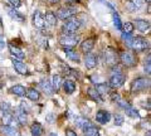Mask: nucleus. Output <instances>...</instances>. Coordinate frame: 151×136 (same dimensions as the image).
<instances>
[{"instance_id":"a18cd8bd","label":"nucleus","mask_w":151,"mask_h":136,"mask_svg":"<svg viewBox=\"0 0 151 136\" xmlns=\"http://www.w3.org/2000/svg\"><path fill=\"white\" fill-rule=\"evenodd\" d=\"M144 1H146L147 4H150V1H151V0H144Z\"/></svg>"},{"instance_id":"4468645a","label":"nucleus","mask_w":151,"mask_h":136,"mask_svg":"<svg viewBox=\"0 0 151 136\" xmlns=\"http://www.w3.org/2000/svg\"><path fill=\"white\" fill-rule=\"evenodd\" d=\"M94 38H87V39H84L82 42V44H81V52L84 53V54H87V53H91V50L93 49V47H94Z\"/></svg>"},{"instance_id":"c9c22d12","label":"nucleus","mask_w":151,"mask_h":136,"mask_svg":"<svg viewBox=\"0 0 151 136\" xmlns=\"http://www.w3.org/2000/svg\"><path fill=\"white\" fill-rule=\"evenodd\" d=\"M116 104H117V105H119V106L121 107V109H124V110H126V109H127V107H129V106H130V105H129V102H127V101H125V100H122V98H121V97H119V98H117Z\"/></svg>"},{"instance_id":"2eb2a0df","label":"nucleus","mask_w":151,"mask_h":136,"mask_svg":"<svg viewBox=\"0 0 151 136\" xmlns=\"http://www.w3.org/2000/svg\"><path fill=\"white\" fill-rule=\"evenodd\" d=\"M60 86L63 87V91L67 93V95H72V93L76 91V82L72 81V79H64V81H62V84Z\"/></svg>"},{"instance_id":"f8f14e48","label":"nucleus","mask_w":151,"mask_h":136,"mask_svg":"<svg viewBox=\"0 0 151 136\" xmlns=\"http://www.w3.org/2000/svg\"><path fill=\"white\" fill-rule=\"evenodd\" d=\"M110 120H111V114L108 111H106V110H98L97 111V114H96V121H97L98 124L105 125Z\"/></svg>"},{"instance_id":"20e7f679","label":"nucleus","mask_w":151,"mask_h":136,"mask_svg":"<svg viewBox=\"0 0 151 136\" xmlns=\"http://www.w3.org/2000/svg\"><path fill=\"white\" fill-rule=\"evenodd\" d=\"M79 27H81V22L72 17L65 20L64 25H63V32L65 34H73V33H76L79 29Z\"/></svg>"},{"instance_id":"4be33fe9","label":"nucleus","mask_w":151,"mask_h":136,"mask_svg":"<svg viewBox=\"0 0 151 136\" xmlns=\"http://www.w3.org/2000/svg\"><path fill=\"white\" fill-rule=\"evenodd\" d=\"M25 96L29 98L30 101H34V102L40 100V93L38 92L35 88H28V90L25 91Z\"/></svg>"},{"instance_id":"a211bd4d","label":"nucleus","mask_w":151,"mask_h":136,"mask_svg":"<svg viewBox=\"0 0 151 136\" xmlns=\"http://www.w3.org/2000/svg\"><path fill=\"white\" fill-rule=\"evenodd\" d=\"M8 14H9V17H10L13 20H15V22H18V23L25 22L24 15H23V14H20L18 10H15V8H8Z\"/></svg>"},{"instance_id":"aec40b11","label":"nucleus","mask_w":151,"mask_h":136,"mask_svg":"<svg viewBox=\"0 0 151 136\" xmlns=\"http://www.w3.org/2000/svg\"><path fill=\"white\" fill-rule=\"evenodd\" d=\"M74 124H76V126H77V127L82 129V130L89 127V126H92V122H91V121H89L88 119H86V117H83V116L77 117V119L74 120Z\"/></svg>"},{"instance_id":"7ed1b4c3","label":"nucleus","mask_w":151,"mask_h":136,"mask_svg":"<svg viewBox=\"0 0 151 136\" xmlns=\"http://www.w3.org/2000/svg\"><path fill=\"white\" fill-rule=\"evenodd\" d=\"M120 60L125 67H135L136 63H137L136 55L131 52H127V50H124V52L120 53Z\"/></svg>"},{"instance_id":"bb28decb","label":"nucleus","mask_w":151,"mask_h":136,"mask_svg":"<svg viewBox=\"0 0 151 136\" xmlns=\"http://www.w3.org/2000/svg\"><path fill=\"white\" fill-rule=\"evenodd\" d=\"M87 93H88V96L92 98L93 101H96V102H101V95L98 93V91L96 90V87H89L88 90H87Z\"/></svg>"},{"instance_id":"393cba45","label":"nucleus","mask_w":151,"mask_h":136,"mask_svg":"<svg viewBox=\"0 0 151 136\" xmlns=\"http://www.w3.org/2000/svg\"><path fill=\"white\" fill-rule=\"evenodd\" d=\"M63 49H64L65 54H67V57L70 60H73V62H79V60H81V58H79V54L77 52H74L73 48H63Z\"/></svg>"},{"instance_id":"1a4fd4ad","label":"nucleus","mask_w":151,"mask_h":136,"mask_svg":"<svg viewBox=\"0 0 151 136\" xmlns=\"http://www.w3.org/2000/svg\"><path fill=\"white\" fill-rule=\"evenodd\" d=\"M1 121H3V125H8V126H13V127H15L18 122L17 117L12 115L9 111H4L3 114V117H1Z\"/></svg>"},{"instance_id":"58836bf2","label":"nucleus","mask_w":151,"mask_h":136,"mask_svg":"<svg viewBox=\"0 0 151 136\" xmlns=\"http://www.w3.org/2000/svg\"><path fill=\"white\" fill-rule=\"evenodd\" d=\"M9 3L13 5V8H19L22 5V0H8Z\"/></svg>"},{"instance_id":"cd10ccee","label":"nucleus","mask_w":151,"mask_h":136,"mask_svg":"<svg viewBox=\"0 0 151 136\" xmlns=\"http://www.w3.org/2000/svg\"><path fill=\"white\" fill-rule=\"evenodd\" d=\"M44 20H45L47 24H49L50 27L57 25V15H55L54 13H52V12H48V13L45 14Z\"/></svg>"},{"instance_id":"72a5a7b5","label":"nucleus","mask_w":151,"mask_h":136,"mask_svg":"<svg viewBox=\"0 0 151 136\" xmlns=\"http://www.w3.org/2000/svg\"><path fill=\"white\" fill-rule=\"evenodd\" d=\"M112 19H113V24H115V27L117 28V29H120L121 28V19H120V15L117 14V12H113L112 13Z\"/></svg>"},{"instance_id":"c85d7f7f","label":"nucleus","mask_w":151,"mask_h":136,"mask_svg":"<svg viewBox=\"0 0 151 136\" xmlns=\"http://www.w3.org/2000/svg\"><path fill=\"white\" fill-rule=\"evenodd\" d=\"M42 125L39 122H33L32 127H30V132H32V136H40L42 135Z\"/></svg>"},{"instance_id":"a878e982","label":"nucleus","mask_w":151,"mask_h":136,"mask_svg":"<svg viewBox=\"0 0 151 136\" xmlns=\"http://www.w3.org/2000/svg\"><path fill=\"white\" fill-rule=\"evenodd\" d=\"M120 30L124 33V34H132V32L135 30V27L131 22H126V23H122Z\"/></svg>"},{"instance_id":"ddd939ff","label":"nucleus","mask_w":151,"mask_h":136,"mask_svg":"<svg viewBox=\"0 0 151 136\" xmlns=\"http://www.w3.org/2000/svg\"><path fill=\"white\" fill-rule=\"evenodd\" d=\"M0 132L4 136H20V132L17 127L13 126H8V125H1L0 126Z\"/></svg>"},{"instance_id":"6ab92c4d","label":"nucleus","mask_w":151,"mask_h":136,"mask_svg":"<svg viewBox=\"0 0 151 136\" xmlns=\"http://www.w3.org/2000/svg\"><path fill=\"white\" fill-rule=\"evenodd\" d=\"M134 27H136V29H139L140 32H147L150 29V23L147 20H144V19H136L134 23Z\"/></svg>"},{"instance_id":"5701e85b","label":"nucleus","mask_w":151,"mask_h":136,"mask_svg":"<svg viewBox=\"0 0 151 136\" xmlns=\"http://www.w3.org/2000/svg\"><path fill=\"white\" fill-rule=\"evenodd\" d=\"M40 88H42V91H43L45 95H48V96H50V95H53V92H54V90H53V87H52V84L49 83V81H47V79H43V81H40Z\"/></svg>"},{"instance_id":"c756f323","label":"nucleus","mask_w":151,"mask_h":136,"mask_svg":"<svg viewBox=\"0 0 151 136\" xmlns=\"http://www.w3.org/2000/svg\"><path fill=\"white\" fill-rule=\"evenodd\" d=\"M96 90L98 91V93H100L101 97H102V96H106L107 93L110 92V86L106 84V83H98V86L96 87Z\"/></svg>"},{"instance_id":"473e14b6","label":"nucleus","mask_w":151,"mask_h":136,"mask_svg":"<svg viewBox=\"0 0 151 136\" xmlns=\"http://www.w3.org/2000/svg\"><path fill=\"white\" fill-rule=\"evenodd\" d=\"M125 111H126V115H129V116L131 117V119H139V117H140L139 111L136 110V109H134L132 106H129Z\"/></svg>"},{"instance_id":"b1692460","label":"nucleus","mask_w":151,"mask_h":136,"mask_svg":"<svg viewBox=\"0 0 151 136\" xmlns=\"http://www.w3.org/2000/svg\"><path fill=\"white\" fill-rule=\"evenodd\" d=\"M25 87L22 86V84H14V86L10 88V92L13 93V95H15L18 97H23L25 96Z\"/></svg>"},{"instance_id":"39448f33","label":"nucleus","mask_w":151,"mask_h":136,"mask_svg":"<svg viewBox=\"0 0 151 136\" xmlns=\"http://www.w3.org/2000/svg\"><path fill=\"white\" fill-rule=\"evenodd\" d=\"M103 62H105L108 67H116L117 64V53L113 48H106L103 52Z\"/></svg>"},{"instance_id":"6e6552de","label":"nucleus","mask_w":151,"mask_h":136,"mask_svg":"<svg viewBox=\"0 0 151 136\" xmlns=\"http://www.w3.org/2000/svg\"><path fill=\"white\" fill-rule=\"evenodd\" d=\"M59 44L63 47V48H74L76 45L78 44V37H74V35H63L59 38Z\"/></svg>"},{"instance_id":"a19ab883","label":"nucleus","mask_w":151,"mask_h":136,"mask_svg":"<svg viewBox=\"0 0 151 136\" xmlns=\"http://www.w3.org/2000/svg\"><path fill=\"white\" fill-rule=\"evenodd\" d=\"M65 135H67V136H77L76 131H73L72 129H67V130H65Z\"/></svg>"},{"instance_id":"412c9836","label":"nucleus","mask_w":151,"mask_h":136,"mask_svg":"<svg viewBox=\"0 0 151 136\" xmlns=\"http://www.w3.org/2000/svg\"><path fill=\"white\" fill-rule=\"evenodd\" d=\"M27 115H28V112L25 110H23L20 106L17 109V120H18V122L20 124V125H25L27 124Z\"/></svg>"},{"instance_id":"ea45409f","label":"nucleus","mask_w":151,"mask_h":136,"mask_svg":"<svg viewBox=\"0 0 151 136\" xmlns=\"http://www.w3.org/2000/svg\"><path fill=\"white\" fill-rule=\"evenodd\" d=\"M0 105H1L0 107L3 109V111H9V110H10V106H9L8 102H3V104H0Z\"/></svg>"},{"instance_id":"7c9ffc66","label":"nucleus","mask_w":151,"mask_h":136,"mask_svg":"<svg viewBox=\"0 0 151 136\" xmlns=\"http://www.w3.org/2000/svg\"><path fill=\"white\" fill-rule=\"evenodd\" d=\"M83 132H84V136H100V131L94 126H89V127L84 129Z\"/></svg>"},{"instance_id":"9d476101","label":"nucleus","mask_w":151,"mask_h":136,"mask_svg":"<svg viewBox=\"0 0 151 136\" xmlns=\"http://www.w3.org/2000/svg\"><path fill=\"white\" fill-rule=\"evenodd\" d=\"M33 25H34L35 28H38V29H43V28L45 27L44 17L42 15V13L38 12V10H35L34 13H33Z\"/></svg>"},{"instance_id":"f704fd0d","label":"nucleus","mask_w":151,"mask_h":136,"mask_svg":"<svg viewBox=\"0 0 151 136\" xmlns=\"http://www.w3.org/2000/svg\"><path fill=\"white\" fill-rule=\"evenodd\" d=\"M144 68H145L146 74H150V73H151V58H150V55H147V58L145 59Z\"/></svg>"},{"instance_id":"423d86ee","label":"nucleus","mask_w":151,"mask_h":136,"mask_svg":"<svg viewBox=\"0 0 151 136\" xmlns=\"http://www.w3.org/2000/svg\"><path fill=\"white\" fill-rule=\"evenodd\" d=\"M147 87H149V81L145 77H139L131 82V92H134V93L144 91Z\"/></svg>"},{"instance_id":"4c0bfd02","label":"nucleus","mask_w":151,"mask_h":136,"mask_svg":"<svg viewBox=\"0 0 151 136\" xmlns=\"http://www.w3.org/2000/svg\"><path fill=\"white\" fill-rule=\"evenodd\" d=\"M131 3L135 5L136 8V10H139V9H141V6H142V3H144V0H131Z\"/></svg>"},{"instance_id":"37998d69","label":"nucleus","mask_w":151,"mask_h":136,"mask_svg":"<svg viewBox=\"0 0 151 136\" xmlns=\"http://www.w3.org/2000/svg\"><path fill=\"white\" fill-rule=\"evenodd\" d=\"M49 136H58V134H55V132H50Z\"/></svg>"},{"instance_id":"f03ea898","label":"nucleus","mask_w":151,"mask_h":136,"mask_svg":"<svg viewBox=\"0 0 151 136\" xmlns=\"http://www.w3.org/2000/svg\"><path fill=\"white\" fill-rule=\"evenodd\" d=\"M77 13V8L73 5H64L62 8L58 9L57 12V19H62V20H67L69 18H72L73 15H76Z\"/></svg>"},{"instance_id":"f3484780","label":"nucleus","mask_w":151,"mask_h":136,"mask_svg":"<svg viewBox=\"0 0 151 136\" xmlns=\"http://www.w3.org/2000/svg\"><path fill=\"white\" fill-rule=\"evenodd\" d=\"M84 65L87 69H92L97 65V57L92 53H87L84 57Z\"/></svg>"},{"instance_id":"dca6fc26","label":"nucleus","mask_w":151,"mask_h":136,"mask_svg":"<svg viewBox=\"0 0 151 136\" xmlns=\"http://www.w3.org/2000/svg\"><path fill=\"white\" fill-rule=\"evenodd\" d=\"M9 52H10V54L13 55L15 59H24V57H25V54H24V52L19 48V47H17V45H14V44H9Z\"/></svg>"},{"instance_id":"9b49d317","label":"nucleus","mask_w":151,"mask_h":136,"mask_svg":"<svg viewBox=\"0 0 151 136\" xmlns=\"http://www.w3.org/2000/svg\"><path fill=\"white\" fill-rule=\"evenodd\" d=\"M13 65H14L15 71L19 74H22V76H27V74H28V67H27V64L24 62H22L20 59L13 58Z\"/></svg>"},{"instance_id":"e433bc0d","label":"nucleus","mask_w":151,"mask_h":136,"mask_svg":"<svg viewBox=\"0 0 151 136\" xmlns=\"http://www.w3.org/2000/svg\"><path fill=\"white\" fill-rule=\"evenodd\" d=\"M124 121H125V119L122 115H115V125L116 126H121L124 124Z\"/></svg>"},{"instance_id":"c03bdc74","label":"nucleus","mask_w":151,"mask_h":136,"mask_svg":"<svg viewBox=\"0 0 151 136\" xmlns=\"http://www.w3.org/2000/svg\"><path fill=\"white\" fill-rule=\"evenodd\" d=\"M3 25V20H1V18H0V27Z\"/></svg>"},{"instance_id":"0eeeda50","label":"nucleus","mask_w":151,"mask_h":136,"mask_svg":"<svg viewBox=\"0 0 151 136\" xmlns=\"http://www.w3.org/2000/svg\"><path fill=\"white\" fill-rule=\"evenodd\" d=\"M125 82V74L117 71V72H113L112 76L110 77V81H108V86L112 87V88H117V87H121Z\"/></svg>"},{"instance_id":"79ce46f5","label":"nucleus","mask_w":151,"mask_h":136,"mask_svg":"<svg viewBox=\"0 0 151 136\" xmlns=\"http://www.w3.org/2000/svg\"><path fill=\"white\" fill-rule=\"evenodd\" d=\"M4 47H5V39H4L3 34H0V50H1Z\"/></svg>"},{"instance_id":"f257e3e1","label":"nucleus","mask_w":151,"mask_h":136,"mask_svg":"<svg viewBox=\"0 0 151 136\" xmlns=\"http://www.w3.org/2000/svg\"><path fill=\"white\" fill-rule=\"evenodd\" d=\"M122 39L135 52H142L146 48H149V42L142 37H131V34H122Z\"/></svg>"},{"instance_id":"2f4dec72","label":"nucleus","mask_w":151,"mask_h":136,"mask_svg":"<svg viewBox=\"0 0 151 136\" xmlns=\"http://www.w3.org/2000/svg\"><path fill=\"white\" fill-rule=\"evenodd\" d=\"M52 87H53V90L57 91L59 90L60 84H62V78H60V76H58V74H55V76H53V78H52Z\"/></svg>"}]
</instances>
